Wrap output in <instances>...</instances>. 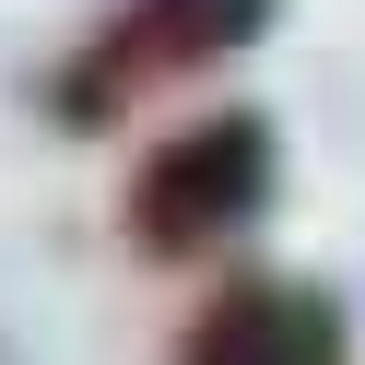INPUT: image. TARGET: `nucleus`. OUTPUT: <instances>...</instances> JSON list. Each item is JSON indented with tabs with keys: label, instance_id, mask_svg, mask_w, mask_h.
<instances>
[{
	"label": "nucleus",
	"instance_id": "nucleus-1",
	"mask_svg": "<svg viewBox=\"0 0 365 365\" xmlns=\"http://www.w3.org/2000/svg\"><path fill=\"white\" fill-rule=\"evenodd\" d=\"M259 200H271V118L259 106H224V118H189L177 142L142 153V177H130V236H142L153 259H189V247H224Z\"/></svg>",
	"mask_w": 365,
	"mask_h": 365
},
{
	"label": "nucleus",
	"instance_id": "nucleus-2",
	"mask_svg": "<svg viewBox=\"0 0 365 365\" xmlns=\"http://www.w3.org/2000/svg\"><path fill=\"white\" fill-rule=\"evenodd\" d=\"M259 24H271V0H130L118 24H106L95 48L59 71V118H71V130H106L142 83H165V71H212V59L259 48Z\"/></svg>",
	"mask_w": 365,
	"mask_h": 365
},
{
	"label": "nucleus",
	"instance_id": "nucleus-3",
	"mask_svg": "<svg viewBox=\"0 0 365 365\" xmlns=\"http://www.w3.org/2000/svg\"><path fill=\"white\" fill-rule=\"evenodd\" d=\"M283 354H294V283L271 271H236L177 341V365H283Z\"/></svg>",
	"mask_w": 365,
	"mask_h": 365
},
{
	"label": "nucleus",
	"instance_id": "nucleus-4",
	"mask_svg": "<svg viewBox=\"0 0 365 365\" xmlns=\"http://www.w3.org/2000/svg\"><path fill=\"white\" fill-rule=\"evenodd\" d=\"M283 365H341V307L318 283H294V354Z\"/></svg>",
	"mask_w": 365,
	"mask_h": 365
}]
</instances>
